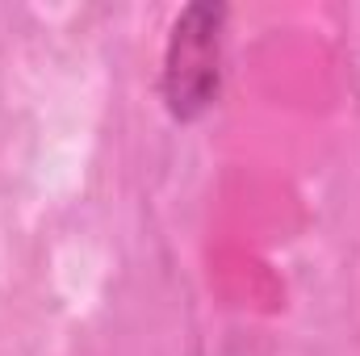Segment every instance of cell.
<instances>
[{
	"label": "cell",
	"mask_w": 360,
	"mask_h": 356,
	"mask_svg": "<svg viewBox=\"0 0 360 356\" xmlns=\"http://www.w3.org/2000/svg\"><path fill=\"white\" fill-rule=\"evenodd\" d=\"M226 4H184L168 30L160 92L176 122H201L222 96Z\"/></svg>",
	"instance_id": "cell-1"
}]
</instances>
